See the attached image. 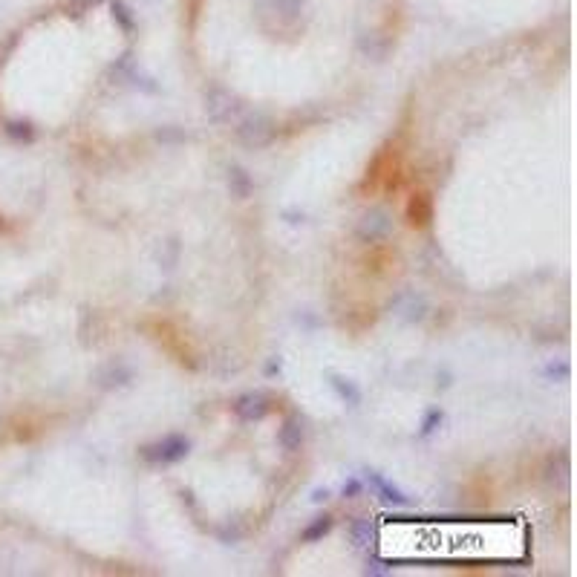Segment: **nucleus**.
I'll use <instances>...</instances> for the list:
<instances>
[{
	"instance_id": "nucleus-1",
	"label": "nucleus",
	"mask_w": 577,
	"mask_h": 577,
	"mask_svg": "<svg viewBox=\"0 0 577 577\" xmlns=\"http://www.w3.org/2000/svg\"><path fill=\"white\" fill-rule=\"evenodd\" d=\"M428 220H430V197L425 190H416L407 202V222L421 228V225H428Z\"/></svg>"
}]
</instances>
